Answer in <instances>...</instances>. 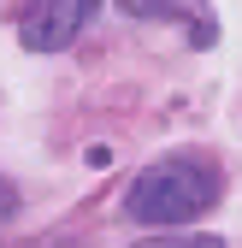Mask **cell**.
Masks as SVG:
<instances>
[{"instance_id": "obj_4", "label": "cell", "mask_w": 242, "mask_h": 248, "mask_svg": "<svg viewBox=\"0 0 242 248\" xmlns=\"http://www.w3.org/2000/svg\"><path fill=\"white\" fill-rule=\"evenodd\" d=\"M142 248H225L219 236H154V242H142Z\"/></svg>"}, {"instance_id": "obj_2", "label": "cell", "mask_w": 242, "mask_h": 248, "mask_svg": "<svg viewBox=\"0 0 242 248\" xmlns=\"http://www.w3.org/2000/svg\"><path fill=\"white\" fill-rule=\"evenodd\" d=\"M95 6L101 0H30L24 18H18V42L30 53H65L83 36V24H89Z\"/></svg>"}, {"instance_id": "obj_5", "label": "cell", "mask_w": 242, "mask_h": 248, "mask_svg": "<svg viewBox=\"0 0 242 248\" xmlns=\"http://www.w3.org/2000/svg\"><path fill=\"white\" fill-rule=\"evenodd\" d=\"M12 213H18V189H12V183H6V177H0V225H6V219H12Z\"/></svg>"}, {"instance_id": "obj_3", "label": "cell", "mask_w": 242, "mask_h": 248, "mask_svg": "<svg viewBox=\"0 0 242 248\" xmlns=\"http://www.w3.org/2000/svg\"><path fill=\"white\" fill-rule=\"evenodd\" d=\"M130 18H154V24H177L195 47H213L219 42V18H213V0H118Z\"/></svg>"}, {"instance_id": "obj_1", "label": "cell", "mask_w": 242, "mask_h": 248, "mask_svg": "<svg viewBox=\"0 0 242 248\" xmlns=\"http://www.w3.org/2000/svg\"><path fill=\"white\" fill-rule=\"evenodd\" d=\"M219 195H225V177L207 160H195V154H177V160L148 166L130 183L124 213L136 225H189V219H201V213H213Z\"/></svg>"}]
</instances>
